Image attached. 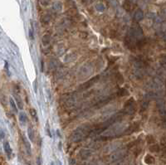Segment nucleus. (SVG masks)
<instances>
[{"label": "nucleus", "instance_id": "f257e3e1", "mask_svg": "<svg viewBox=\"0 0 166 165\" xmlns=\"http://www.w3.org/2000/svg\"><path fill=\"white\" fill-rule=\"evenodd\" d=\"M93 130L91 129V127L89 125H84V126H81L77 128L73 132L72 135H71V141H73V142L82 141L85 138H86L89 135V134Z\"/></svg>", "mask_w": 166, "mask_h": 165}, {"label": "nucleus", "instance_id": "f03ea898", "mask_svg": "<svg viewBox=\"0 0 166 165\" xmlns=\"http://www.w3.org/2000/svg\"><path fill=\"white\" fill-rule=\"evenodd\" d=\"M124 108H126L125 111L128 113V114H132V113L135 112V101L133 98L129 99L127 101H126L125 105H124Z\"/></svg>", "mask_w": 166, "mask_h": 165}, {"label": "nucleus", "instance_id": "7ed1b4c3", "mask_svg": "<svg viewBox=\"0 0 166 165\" xmlns=\"http://www.w3.org/2000/svg\"><path fill=\"white\" fill-rule=\"evenodd\" d=\"M123 156H124V152L123 151L120 150L118 152H115V153H113V154L111 156V162L117 161V160H119L120 158H121Z\"/></svg>", "mask_w": 166, "mask_h": 165}, {"label": "nucleus", "instance_id": "20e7f679", "mask_svg": "<svg viewBox=\"0 0 166 165\" xmlns=\"http://www.w3.org/2000/svg\"><path fill=\"white\" fill-rule=\"evenodd\" d=\"M80 157L82 158V159H86L91 156V151L89 150V149H82L80 151Z\"/></svg>", "mask_w": 166, "mask_h": 165}, {"label": "nucleus", "instance_id": "39448f33", "mask_svg": "<svg viewBox=\"0 0 166 165\" xmlns=\"http://www.w3.org/2000/svg\"><path fill=\"white\" fill-rule=\"evenodd\" d=\"M3 148H4V151H5L6 154L8 158H11V155H12V149H11V146L9 144V143L8 142V141H6V142H4V144H3Z\"/></svg>", "mask_w": 166, "mask_h": 165}, {"label": "nucleus", "instance_id": "423d86ee", "mask_svg": "<svg viewBox=\"0 0 166 165\" xmlns=\"http://www.w3.org/2000/svg\"><path fill=\"white\" fill-rule=\"evenodd\" d=\"M23 143H24V145H25V148H26V151H27L28 154L31 155V153H32L31 144H29V142H28V140L26 139L25 136H23Z\"/></svg>", "mask_w": 166, "mask_h": 165}, {"label": "nucleus", "instance_id": "0eeeda50", "mask_svg": "<svg viewBox=\"0 0 166 165\" xmlns=\"http://www.w3.org/2000/svg\"><path fill=\"white\" fill-rule=\"evenodd\" d=\"M145 163L146 164L148 165H151V164H154V163H155V159H154V158L153 157L152 155L150 154H146L145 157Z\"/></svg>", "mask_w": 166, "mask_h": 165}, {"label": "nucleus", "instance_id": "6e6552de", "mask_svg": "<svg viewBox=\"0 0 166 165\" xmlns=\"http://www.w3.org/2000/svg\"><path fill=\"white\" fill-rule=\"evenodd\" d=\"M98 79H99V76H96V77H94L93 79H91L89 81H87L86 83H85L84 85H83V86H82V88H84V89H87V88H89V87H90V86H92L94 82H96V81H97Z\"/></svg>", "mask_w": 166, "mask_h": 165}, {"label": "nucleus", "instance_id": "1a4fd4ad", "mask_svg": "<svg viewBox=\"0 0 166 165\" xmlns=\"http://www.w3.org/2000/svg\"><path fill=\"white\" fill-rule=\"evenodd\" d=\"M139 127V123H135L133 124L132 125H130V127H129V129H127V131H126V134H131L133 132H135V130L138 129V128Z\"/></svg>", "mask_w": 166, "mask_h": 165}, {"label": "nucleus", "instance_id": "9d476101", "mask_svg": "<svg viewBox=\"0 0 166 165\" xmlns=\"http://www.w3.org/2000/svg\"><path fill=\"white\" fill-rule=\"evenodd\" d=\"M28 135L29 140L31 141L34 140V132H33V129H32L31 127H29L28 129Z\"/></svg>", "mask_w": 166, "mask_h": 165}, {"label": "nucleus", "instance_id": "9b49d317", "mask_svg": "<svg viewBox=\"0 0 166 165\" xmlns=\"http://www.w3.org/2000/svg\"><path fill=\"white\" fill-rule=\"evenodd\" d=\"M142 18H143V13H142L141 11L136 12V13L135 14V20L139 22V21H140Z\"/></svg>", "mask_w": 166, "mask_h": 165}, {"label": "nucleus", "instance_id": "f8f14e48", "mask_svg": "<svg viewBox=\"0 0 166 165\" xmlns=\"http://www.w3.org/2000/svg\"><path fill=\"white\" fill-rule=\"evenodd\" d=\"M27 115H26V114H24L23 112H21L20 114H19V120L21 121V122L23 123H25L26 121H27Z\"/></svg>", "mask_w": 166, "mask_h": 165}, {"label": "nucleus", "instance_id": "ddd939ff", "mask_svg": "<svg viewBox=\"0 0 166 165\" xmlns=\"http://www.w3.org/2000/svg\"><path fill=\"white\" fill-rule=\"evenodd\" d=\"M9 102H10L11 107H12L13 109H14V112H17V109L16 104H15V102H14V99H13V98H10V99H9Z\"/></svg>", "mask_w": 166, "mask_h": 165}, {"label": "nucleus", "instance_id": "4468645a", "mask_svg": "<svg viewBox=\"0 0 166 165\" xmlns=\"http://www.w3.org/2000/svg\"><path fill=\"white\" fill-rule=\"evenodd\" d=\"M42 42H43V43H44V45L48 44L49 42H50V37L48 35H45L42 38Z\"/></svg>", "mask_w": 166, "mask_h": 165}, {"label": "nucleus", "instance_id": "2eb2a0df", "mask_svg": "<svg viewBox=\"0 0 166 165\" xmlns=\"http://www.w3.org/2000/svg\"><path fill=\"white\" fill-rule=\"evenodd\" d=\"M30 114H31V115L33 117V118L36 119L37 121H38V114H37L36 110H35L34 109H31V110H30Z\"/></svg>", "mask_w": 166, "mask_h": 165}, {"label": "nucleus", "instance_id": "dca6fc26", "mask_svg": "<svg viewBox=\"0 0 166 165\" xmlns=\"http://www.w3.org/2000/svg\"><path fill=\"white\" fill-rule=\"evenodd\" d=\"M159 145H157V144H153L152 146L150 148V150L151 152H157V151H159Z\"/></svg>", "mask_w": 166, "mask_h": 165}, {"label": "nucleus", "instance_id": "f3484780", "mask_svg": "<svg viewBox=\"0 0 166 165\" xmlns=\"http://www.w3.org/2000/svg\"><path fill=\"white\" fill-rule=\"evenodd\" d=\"M146 141H147L148 144H153V143L154 142V139L151 135H148L147 137H146Z\"/></svg>", "mask_w": 166, "mask_h": 165}, {"label": "nucleus", "instance_id": "a211bd4d", "mask_svg": "<svg viewBox=\"0 0 166 165\" xmlns=\"http://www.w3.org/2000/svg\"><path fill=\"white\" fill-rule=\"evenodd\" d=\"M28 32H29V38L31 39V40H33L34 39V35H33V27L32 28H30L29 30H28Z\"/></svg>", "mask_w": 166, "mask_h": 165}, {"label": "nucleus", "instance_id": "6ab92c4d", "mask_svg": "<svg viewBox=\"0 0 166 165\" xmlns=\"http://www.w3.org/2000/svg\"><path fill=\"white\" fill-rule=\"evenodd\" d=\"M47 134L49 135V137L50 138H52V134H51V130H50V126H49V123H48V121L47 122Z\"/></svg>", "mask_w": 166, "mask_h": 165}, {"label": "nucleus", "instance_id": "aec40b11", "mask_svg": "<svg viewBox=\"0 0 166 165\" xmlns=\"http://www.w3.org/2000/svg\"><path fill=\"white\" fill-rule=\"evenodd\" d=\"M121 94H120V95H128V92L126 91V90H121Z\"/></svg>", "mask_w": 166, "mask_h": 165}, {"label": "nucleus", "instance_id": "412c9836", "mask_svg": "<svg viewBox=\"0 0 166 165\" xmlns=\"http://www.w3.org/2000/svg\"><path fill=\"white\" fill-rule=\"evenodd\" d=\"M41 66H42V71H43V66H44V62H43V61H42L41 62Z\"/></svg>", "mask_w": 166, "mask_h": 165}, {"label": "nucleus", "instance_id": "4be33fe9", "mask_svg": "<svg viewBox=\"0 0 166 165\" xmlns=\"http://www.w3.org/2000/svg\"><path fill=\"white\" fill-rule=\"evenodd\" d=\"M3 137H4V134H3V131L2 130V131H1V138L3 139Z\"/></svg>", "mask_w": 166, "mask_h": 165}, {"label": "nucleus", "instance_id": "5701e85b", "mask_svg": "<svg viewBox=\"0 0 166 165\" xmlns=\"http://www.w3.org/2000/svg\"><path fill=\"white\" fill-rule=\"evenodd\" d=\"M56 134H57V135L61 138V134H60V132H59V130H56Z\"/></svg>", "mask_w": 166, "mask_h": 165}, {"label": "nucleus", "instance_id": "b1692460", "mask_svg": "<svg viewBox=\"0 0 166 165\" xmlns=\"http://www.w3.org/2000/svg\"><path fill=\"white\" fill-rule=\"evenodd\" d=\"M35 90H37V81H35Z\"/></svg>", "mask_w": 166, "mask_h": 165}, {"label": "nucleus", "instance_id": "393cba45", "mask_svg": "<svg viewBox=\"0 0 166 165\" xmlns=\"http://www.w3.org/2000/svg\"><path fill=\"white\" fill-rule=\"evenodd\" d=\"M58 165H62V164H61L60 161H58Z\"/></svg>", "mask_w": 166, "mask_h": 165}, {"label": "nucleus", "instance_id": "a878e982", "mask_svg": "<svg viewBox=\"0 0 166 165\" xmlns=\"http://www.w3.org/2000/svg\"><path fill=\"white\" fill-rule=\"evenodd\" d=\"M51 165H54V164H53V163H51Z\"/></svg>", "mask_w": 166, "mask_h": 165}]
</instances>
